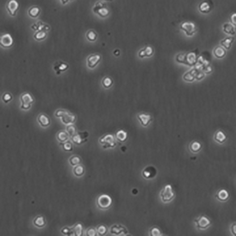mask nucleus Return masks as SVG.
I'll list each match as a JSON object with an SVG mask.
<instances>
[{
	"mask_svg": "<svg viewBox=\"0 0 236 236\" xmlns=\"http://www.w3.org/2000/svg\"><path fill=\"white\" fill-rule=\"evenodd\" d=\"M56 117L60 118L63 123L65 125L73 124L75 122L77 117L75 115L70 113L67 111L60 109L55 112Z\"/></svg>",
	"mask_w": 236,
	"mask_h": 236,
	"instance_id": "nucleus-1",
	"label": "nucleus"
},
{
	"mask_svg": "<svg viewBox=\"0 0 236 236\" xmlns=\"http://www.w3.org/2000/svg\"><path fill=\"white\" fill-rule=\"evenodd\" d=\"M160 196L162 201L164 203L173 201L175 197V193L172 186L169 184L165 185L160 192Z\"/></svg>",
	"mask_w": 236,
	"mask_h": 236,
	"instance_id": "nucleus-2",
	"label": "nucleus"
},
{
	"mask_svg": "<svg viewBox=\"0 0 236 236\" xmlns=\"http://www.w3.org/2000/svg\"><path fill=\"white\" fill-rule=\"evenodd\" d=\"M99 142L103 145L104 149L115 148L117 145L115 136L110 134L103 135L99 139Z\"/></svg>",
	"mask_w": 236,
	"mask_h": 236,
	"instance_id": "nucleus-3",
	"label": "nucleus"
},
{
	"mask_svg": "<svg viewBox=\"0 0 236 236\" xmlns=\"http://www.w3.org/2000/svg\"><path fill=\"white\" fill-rule=\"evenodd\" d=\"M112 200L110 196L103 194L99 196L97 200V204L100 209L106 210L109 208L112 204Z\"/></svg>",
	"mask_w": 236,
	"mask_h": 236,
	"instance_id": "nucleus-4",
	"label": "nucleus"
},
{
	"mask_svg": "<svg viewBox=\"0 0 236 236\" xmlns=\"http://www.w3.org/2000/svg\"><path fill=\"white\" fill-rule=\"evenodd\" d=\"M20 101L21 102L20 108L21 109L28 110L31 107V104L34 103V99L30 94L24 93L20 96Z\"/></svg>",
	"mask_w": 236,
	"mask_h": 236,
	"instance_id": "nucleus-5",
	"label": "nucleus"
},
{
	"mask_svg": "<svg viewBox=\"0 0 236 236\" xmlns=\"http://www.w3.org/2000/svg\"><path fill=\"white\" fill-rule=\"evenodd\" d=\"M199 51L198 50L191 51L186 53L185 55V64L190 66H194L197 63Z\"/></svg>",
	"mask_w": 236,
	"mask_h": 236,
	"instance_id": "nucleus-6",
	"label": "nucleus"
},
{
	"mask_svg": "<svg viewBox=\"0 0 236 236\" xmlns=\"http://www.w3.org/2000/svg\"><path fill=\"white\" fill-rule=\"evenodd\" d=\"M89 136L88 132H77L71 137V140L74 144L80 145L87 141V138Z\"/></svg>",
	"mask_w": 236,
	"mask_h": 236,
	"instance_id": "nucleus-7",
	"label": "nucleus"
},
{
	"mask_svg": "<svg viewBox=\"0 0 236 236\" xmlns=\"http://www.w3.org/2000/svg\"><path fill=\"white\" fill-rule=\"evenodd\" d=\"M180 29L185 32L187 36H192L196 32L195 24L190 22H184L180 25Z\"/></svg>",
	"mask_w": 236,
	"mask_h": 236,
	"instance_id": "nucleus-8",
	"label": "nucleus"
},
{
	"mask_svg": "<svg viewBox=\"0 0 236 236\" xmlns=\"http://www.w3.org/2000/svg\"><path fill=\"white\" fill-rule=\"evenodd\" d=\"M93 11L103 18L107 17L109 14V10L105 7L104 3L102 2H98L96 3L95 6L94 7Z\"/></svg>",
	"mask_w": 236,
	"mask_h": 236,
	"instance_id": "nucleus-9",
	"label": "nucleus"
},
{
	"mask_svg": "<svg viewBox=\"0 0 236 236\" xmlns=\"http://www.w3.org/2000/svg\"><path fill=\"white\" fill-rule=\"evenodd\" d=\"M157 170L153 166H148L143 169L142 172V176L144 178L149 180L155 178L157 175Z\"/></svg>",
	"mask_w": 236,
	"mask_h": 236,
	"instance_id": "nucleus-10",
	"label": "nucleus"
},
{
	"mask_svg": "<svg viewBox=\"0 0 236 236\" xmlns=\"http://www.w3.org/2000/svg\"><path fill=\"white\" fill-rule=\"evenodd\" d=\"M19 5L16 0H10L6 5V9L9 14L11 16H15L19 9Z\"/></svg>",
	"mask_w": 236,
	"mask_h": 236,
	"instance_id": "nucleus-11",
	"label": "nucleus"
},
{
	"mask_svg": "<svg viewBox=\"0 0 236 236\" xmlns=\"http://www.w3.org/2000/svg\"><path fill=\"white\" fill-rule=\"evenodd\" d=\"M101 60V56L99 54H92L87 59V65L90 69H94L97 65Z\"/></svg>",
	"mask_w": 236,
	"mask_h": 236,
	"instance_id": "nucleus-12",
	"label": "nucleus"
},
{
	"mask_svg": "<svg viewBox=\"0 0 236 236\" xmlns=\"http://www.w3.org/2000/svg\"><path fill=\"white\" fill-rule=\"evenodd\" d=\"M13 44V40L11 35L5 34L1 36L0 38V45L2 47L8 48L12 46Z\"/></svg>",
	"mask_w": 236,
	"mask_h": 236,
	"instance_id": "nucleus-13",
	"label": "nucleus"
},
{
	"mask_svg": "<svg viewBox=\"0 0 236 236\" xmlns=\"http://www.w3.org/2000/svg\"><path fill=\"white\" fill-rule=\"evenodd\" d=\"M69 67V65L68 64L60 60L54 64L53 69L56 72V74L57 75H59L62 72L67 70Z\"/></svg>",
	"mask_w": 236,
	"mask_h": 236,
	"instance_id": "nucleus-14",
	"label": "nucleus"
},
{
	"mask_svg": "<svg viewBox=\"0 0 236 236\" xmlns=\"http://www.w3.org/2000/svg\"><path fill=\"white\" fill-rule=\"evenodd\" d=\"M196 225L197 228L200 229H204L207 228L210 224V221L207 217L204 216H201L195 220Z\"/></svg>",
	"mask_w": 236,
	"mask_h": 236,
	"instance_id": "nucleus-15",
	"label": "nucleus"
},
{
	"mask_svg": "<svg viewBox=\"0 0 236 236\" xmlns=\"http://www.w3.org/2000/svg\"><path fill=\"white\" fill-rule=\"evenodd\" d=\"M138 118L141 125L144 127H147L150 123L152 119L151 116L147 114L141 113L138 115Z\"/></svg>",
	"mask_w": 236,
	"mask_h": 236,
	"instance_id": "nucleus-16",
	"label": "nucleus"
},
{
	"mask_svg": "<svg viewBox=\"0 0 236 236\" xmlns=\"http://www.w3.org/2000/svg\"><path fill=\"white\" fill-rule=\"evenodd\" d=\"M110 232L113 235H120L127 233V230L123 226L115 225L111 228Z\"/></svg>",
	"mask_w": 236,
	"mask_h": 236,
	"instance_id": "nucleus-17",
	"label": "nucleus"
},
{
	"mask_svg": "<svg viewBox=\"0 0 236 236\" xmlns=\"http://www.w3.org/2000/svg\"><path fill=\"white\" fill-rule=\"evenodd\" d=\"M38 123L43 127H47L51 124V120L49 117L43 113L39 115L37 118Z\"/></svg>",
	"mask_w": 236,
	"mask_h": 236,
	"instance_id": "nucleus-18",
	"label": "nucleus"
},
{
	"mask_svg": "<svg viewBox=\"0 0 236 236\" xmlns=\"http://www.w3.org/2000/svg\"><path fill=\"white\" fill-rule=\"evenodd\" d=\"M154 53V50L152 47L150 46H147L144 49L140 50L139 52V56L141 58H144L145 57H150L152 56Z\"/></svg>",
	"mask_w": 236,
	"mask_h": 236,
	"instance_id": "nucleus-19",
	"label": "nucleus"
},
{
	"mask_svg": "<svg viewBox=\"0 0 236 236\" xmlns=\"http://www.w3.org/2000/svg\"><path fill=\"white\" fill-rule=\"evenodd\" d=\"M198 70L196 69L195 68L192 69L191 70L186 72L184 75L183 77V79L184 80L187 82H193L195 79H196V75Z\"/></svg>",
	"mask_w": 236,
	"mask_h": 236,
	"instance_id": "nucleus-20",
	"label": "nucleus"
},
{
	"mask_svg": "<svg viewBox=\"0 0 236 236\" xmlns=\"http://www.w3.org/2000/svg\"><path fill=\"white\" fill-rule=\"evenodd\" d=\"M213 53L217 58L222 59L225 56L226 51L224 48L221 46H218L214 48L213 51Z\"/></svg>",
	"mask_w": 236,
	"mask_h": 236,
	"instance_id": "nucleus-21",
	"label": "nucleus"
},
{
	"mask_svg": "<svg viewBox=\"0 0 236 236\" xmlns=\"http://www.w3.org/2000/svg\"><path fill=\"white\" fill-rule=\"evenodd\" d=\"M235 38L233 36H228L222 39L221 41V46L227 50H229L231 47L232 43L234 42Z\"/></svg>",
	"mask_w": 236,
	"mask_h": 236,
	"instance_id": "nucleus-22",
	"label": "nucleus"
},
{
	"mask_svg": "<svg viewBox=\"0 0 236 236\" xmlns=\"http://www.w3.org/2000/svg\"><path fill=\"white\" fill-rule=\"evenodd\" d=\"M223 31L228 35L234 36L236 34V30L234 26L230 23H225L223 26Z\"/></svg>",
	"mask_w": 236,
	"mask_h": 236,
	"instance_id": "nucleus-23",
	"label": "nucleus"
},
{
	"mask_svg": "<svg viewBox=\"0 0 236 236\" xmlns=\"http://www.w3.org/2000/svg\"><path fill=\"white\" fill-rule=\"evenodd\" d=\"M198 9L203 13H208L211 11V7L208 2L203 1L199 4Z\"/></svg>",
	"mask_w": 236,
	"mask_h": 236,
	"instance_id": "nucleus-24",
	"label": "nucleus"
},
{
	"mask_svg": "<svg viewBox=\"0 0 236 236\" xmlns=\"http://www.w3.org/2000/svg\"><path fill=\"white\" fill-rule=\"evenodd\" d=\"M127 133L123 130H120L117 132L115 134V138L118 141L124 142L127 139Z\"/></svg>",
	"mask_w": 236,
	"mask_h": 236,
	"instance_id": "nucleus-25",
	"label": "nucleus"
},
{
	"mask_svg": "<svg viewBox=\"0 0 236 236\" xmlns=\"http://www.w3.org/2000/svg\"><path fill=\"white\" fill-rule=\"evenodd\" d=\"M34 224L38 228H42L46 224L45 217L42 215L37 216L34 220Z\"/></svg>",
	"mask_w": 236,
	"mask_h": 236,
	"instance_id": "nucleus-26",
	"label": "nucleus"
},
{
	"mask_svg": "<svg viewBox=\"0 0 236 236\" xmlns=\"http://www.w3.org/2000/svg\"><path fill=\"white\" fill-rule=\"evenodd\" d=\"M73 172L75 176L77 177H81L85 173V168L83 165L78 164L74 167L73 169Z\"/></svg>",
	"mask_w": 236,
	"mask_h": 236,
	"instance_id": "nucleus-27",
	"label": "nucleus"
},
{
	"mask_svg": "<svg viewBox=\"0 0 236 236\" xmlns=\"http://www.w3.org/2000/svg\"><path fill=\"white\" fill-rule=\"evenodd\" d=\"M69 137H70V135L67 132H65V131H60L58 133L57 135V138L58 140L61 143H63V142L68 141Z\"/></svg>",
	"mask_w": 236,
	"mask_h": 236,
	"instance_id": "nucleus-28",
	"label": "nucleus"
},
{
	"mask_svg": "<svg viewBox=\"0 0 236 236\" xmlns=\"http://www.w3.org/2000/svg\"><path fill=\"white\" fill-rule=\"evenodd\" d=\"M226 135L225 134L222 132V131H218L215 134V137H214V139L217 142H219L220 143H223L225 141V140L226 139Z\"/></svg>",
	"mask_w": 236,
	"mask_h": 236,
	"instance_id": "nucleus-29",
	"label": "nucleus"
},
{
	"mask_svg": "<svg viewBox=\"0 0 236 236\" xmlns=\"http://www.w3.org/2000/svg\"><path fill=\"white\" fill-rule=\"evenodd\" d=\"M74 236H81L83 235L82 225L80 223L77 224L72 228Z\"/></svg>",
	"mask_w": 236,
	"mask_h": 236,
	"instance_id": "nucleus-30",
	"label": "nucleus"
},
{
	"mask_svg": "<svg viewBox=\"0 0 236 236\" xmlns=\"http://www.w3.org/2000/svg\"><path fill=\"white\" fill-rule=\"evenodd\" d=\"M28 13L30 17L35 18L39 16L40 13V10L37 7H33L29 10Z\"/></svg>",
	"mask_w": 236,
	"mask_h": 236,
	"instance_id": "nucleus-31",
	"label": "nucleus"
},
{
	"mask_svg": "<svg viewBox=\"0 0 236 236\" xmlns=\"http://www.w3.org/2000/svg\"><path fill=\"white\" fill-rule=\"evenodd\" d=\"M217 197L221 201H225L229 197V193L226 190H221L217 194Z\"/></svg>",
	"mask_w": 236,
	"mask_h": 236,
	"instance_id": "nucleus-32",
	"label": "nucleus"
},
{
	"mask_svg": "<svg viewBox=\"0 0 236 236\" xmlns=\"http://www.w3.org/2000/svg\"><path fill=\"white\" fill-rule=\"evenodd\" d=\"M63 147V149L66 152H71L73 150V144L70 141H67L60 144Z\"/></svg>",
	"mask_w": 236,
	"mask_h": 236,
	"instance_id": "nucleus-33",
	"label": "nucleus"
},
{
	"mask_svg": "<svg viewBox=\"0 0 236 236\" xmlns=\"http://www.w3.org/2000/svg\"><path fill=\"white\" fill-rule=\"evenodd\" d=\"M201 148V144L197 141H194L190 145V150L193 152L199 151Z\"/></svg>",
	"mask_w": 236,
	"mask_h": 236,
	"instance_id": "nucleus-34",
	"label": "nucleus"
},
{
	"mask_svg": "<svg viewBox=\"0 0 236 236\" xmlns=\"http://www.w3.org/2000/svg\"><path fill=\"white\" fill-rule=\"evenodd\" d=\"M113 80L111 77H106L102 80V85L105 88H109L112 86L113 84Z\"/></svg>",
	"mask_w": 236,
	"mask_h": 236,
	"instance_id": "nucleus-35",
	"label": "nucleus"
},
{
	"mask_svg": "<svg viewBox=\"0 0 236 236\" xmlns=\"http://www.w3.org/2000/svg\"><path fill=\"white\" fill-rule=\"evenodd\" d=\"M69 161L72 166H75L76 165L80 164L82 160L80 156H74L70 158Z\"/></svg>",
	"mask_w": 236,
	"mask_h": 236,
	"instance_id": "nucleus-36",
	"label": "nucleus"
},
{
	"mask_svg": "<svg viewBox=\"0 0 236 236\" xmlns=\"http://www.w3.org/2000/svg\"><path fill=\"white\" fill-rule=\"evenodd\" d=\"M34 38L37 41H41L45 39L47 36V33L45 31L40 30L37 31L34 35Z\"/></svg>",
	"mask_w": 236,
	"mask_h": 236,
	"instance_id": "nucleus-37",
	"label": "nucleus"
},
{
	"mask_svg": "<svg viewBox=\"0 0 236 236\" xmlns=\"http://www.w3.org/2000/svg\"><path fill=\"white\" fill-rule=\"evenodd\" d=\"M66 131L69 134L70 137H71L77 133V130L76 126L72 124L68 125L66 127Z\"/></svg>",
	"mask_w": 236,
	"mask_h": 236,
	"instance_id": "nucleus-38",
	"label": "nucleus"
},
{
	"mask_svg": "<svg viewBox=\"0 0 236 236\" xmlns=\"http://www.w3.org/2000/svg\"><path fill=\"white\" fill-rule=\"evenodd\" d=\"M86 36L89 41L94 42L97 40V34L93 30H90L87 33Z\"/></svg>",
	"mask_w": 236,
	"mask_h": 236,
	"instance_id": "nucleus-39",
	"label": "nucleus"
},
{
	"mask_svg": "<svg viewBox=\"0 0 236 236\" xmlns=\"http://www.w3.org/2000/svg\"><path fill=\"white\" fill-rule=\"evenodd\" d=\"M97 231L99 235L104 236L107 233L108 230L105 226L104 225H100L97 227Z\"/></svg>",
	"mask_w": 236,
	"mask_h": 236,
	"instance_id": "nucleus-40",
	"label": "nucleus"
},
{
	"mask_svg": "<svg viewBox=\"0 0 236 236\" xmlns=\"http://www.w3.org/2000/svg\"><path fill=\"white\" fill-rule=\"evenodd\" d=\"M12 95L10 93H5L2 95V100L5 104H7L12 101Z\"/></svg>",
	"mask_w": 236,
	"mask_h": 236,
	"instance_id": "nucleus-41",
	"label": "nucleus"
},
{
	"mask_svg": "<svg viewBox=\"0 0 236 236\" xmlns=\"http://www.w3.org/2000/svg\"><path fill=\"white\" fill-rule=\"evenodd\" d=\"M185 53H181L178 54L176 56V60L180 63L184 64L185 63Z\"/></svg>",
	"mask_w": 236,
	"mask_h": 236,
	"instance_id": "nucleus-42",
	"label": "nucleus"
},
{
	"mask_svg": "<svg viewBox=\"0 0 236 236\" xmlns=\"http://www.w3.org/2000/svg\"><path fill=\"white\" fill-rule=\"evenodd\" d=\"M149 234L152 236H160L162 235L161 231L156 227L152 228L150 231Z\"/></svg>",
	"mask_w": 236,
	"mask_h": 236,
	"instance_id": "nucleus-43",
	"label": "nucleus"
},
{
	"mask_svg": "<svg viewBox=\"0 0 236 236\" xmlns=\"http://www.w3.org/2000/svg\"><path fill=\"white\" fill-rule=\"evenodd\" d=\"M61 232L64 235H68V236H74L72 228L70 229L67 227H65L61 230Z\"/></svg>",
	"mask_w": 236,
	"mask_h": 236,
	"instance_id": "nucleus-44",
	"label": "nucleus"
},
{
	"mask_svg": "<svg viewBox=\"0 0 236 236\" xmlns=\"http://www.w3.org/2000/svg\"><path fill=\"white\" fill-rule=\"evenodd\" d=\"M86 234L87 236H95L98 234L97 230L94 228H90L87 230Z\"/></svg>",
	"mask_w": 236,
	"mask_h": 236,
	"instance_id": "nucleus-45",
	"label": "nucleus"
},
{
	"mask_svg": "<svg viewBox=\"0 0 236 236\" xmlns=\"http://www.w3.org/2000/svg\"><path fill=\"white\" fill-rule=\"evenodd\" d=\"M205 77V74L201 70H198L196 75V79L197 80H202Z\"/></svg>",
	"mask_w": 236,
	"mask_h": 236,
	"instance_id": "nucleus-46",
	"label": "nucleus"
},
{
	"mask_svg": "<svg viewBox=\"0 0 236 236\" xmlns=\"http://www.w3.org/2000/svg\"><path fill=\"white\" fill-rule=\"evenodd\" d=\"M230 21L234 26L236 27V13H234L230 16Z\"/></svg>",
	"mask_w": 236,
	"mask_h": 236,
	"instance_id": "nucleus-47",
	"label": "nucleus"
},
{
	"mask_svg": "<svg viewBox=\"0 0 236 236\" xmlns=\"http://www.w3.org/2000/svg\"><path fill=\"white\" fill-rule=\"evenodd\" d=\"M203 70L204 71V73L207 74H210L213 71V69L210 65L207 66V67H204Z\"/></svg>",
	"mask_w": 236,
	"mask_h": 236,
	"instance_id": "nucleus-48",
	"label": "nucleus"
},
{
	"mask_svg": "<svg viewBox=\"0 0 236 236\" xmlns=\"http://www.w3.org/2000/svg\"><path fill=\"white\" fill-rule=\"evenodd\" d=\"M232 233L236 235V224L233 225L232 227Z\"/></svg>",
	"mask_w": 236,
	"mask_h": 236,
	"instance_id": "nucleus-49",
	"label": "nucleus"
},
{
	"mask_svg": "<svg viewBox=\"0 0 236 236\" xmlns=\"http://www.w3.org/2000/svg\"><path fill=\"white\" fill-rule=\"evenodd\" d=\"M70 1H73V0H60V1L63 4H66Z\"/></svg>",
	"mask_w": 236,
	"mask_h": 236,
	"instance_id": "nucleus-50",
	"label": "nucleus"
},
{
	"mask_svg": "<svg viewBox=\"0 0 236 236\" xmlns=\"http://www.w3.org/2000/svg\"><path fill=\"white\" fill-rule=\"evenodd\" d=\"M105 1H111V0H105Z\"/></svg>",
	"mask_w": 236,
	"mask_h": 236,
	"instance_id": "nucleus-51",
	"label": "nucleus"
}]
</instances>
